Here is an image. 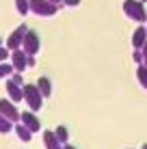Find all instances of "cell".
Masks as SVG:
<instances>
[{
	"label": "cell",
	"instance_id": "3957f363",
	"mask_svg": "<svg viewBox=\"0 0 147 149\" xmlns=\"http://www.w3.org/2000/svg\"><path fill=\"white\" fill-rule=\"evenodd\" d=\"M35 37H37L35 33H30V35H28V39H26V48H30V50L37 48V39H35Z\"/></svg>",
	"mask_w": 147,
	"mask_h": 149
},
{
	"label": "cell",
	"instance_id": "5b68a950",
	"mask_svg": "<svg viewBox=\"0 0 147 149\" xmlns=\"http://www.w3.org/2000/svg\"><path fill=\"white\" fill-rule=\"evenodd\" d=\"M7 71H9V67H0V76H4Z\"/></svg>",
	"mask_w": 147,
	"mask_h": 149
},
{
	"label": "cell",
	"instance_id": "7a4b0ae2",
	"mask_svg": "<svg viewBox=\"0 0 147 149\" xmlns=\"http://www.w3.org/2000/svg\"><path fill=\"white\" fill-rule=\"evenodd\" d=\"M24 33H26V28H24V26H22V28H17V30H15V33L11 35V39H9V45H11V48H15V45L20 43V39H22V35H24Z\"/></svg>",
	"mask_w": 147,
	"mask_h": 149
},
{
	"label": "cell",
	"instance_id": "6da1fadb",
	"mask_svg": "<svg viewBox=\"0 0 147 149\" xmlns=\"http://www.w3.org/2000/svg\"><path fill=\"white\" fill-rule=\"evenodd\" d=\"M30 7H33L37 13H52V11H54V9L50 7V4H45L43 0H33V2H30Z\"/></svg>",
	"mask_w": 147,
	"mask_h": 149
},
{
	"label": "cell",
	"instance_id": "8992f818",
	"mask_svg": "<svg viewBox=\"0 0 147 149\" xmlns=\"http://www.w3.org/2000/svg\"><path fill=\"white\" fill-rule=\"evenodd\" d=\"M0 58H4V52H2V50H0Z\"/></svg>",
	"mask_w": 147,
	"mask_h": 149
},
{
	"label": "cell",
	"instance_id": "277c9868",
	"mask_svg": "<svg viewBox=\"0 0 147 149\" xmlns=\"http://www.w3.org/2000/svg\"><path fill=\"white\" fill-rule=\"evenodd\" d=\"M17 11L20 13H26L28 11V2H26V0H17Z\"/></svg>",
	"mask_w": 147,
	"mask_h": 149
}]
</instances>
